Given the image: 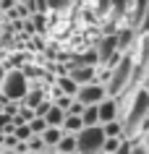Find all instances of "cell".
Segmentation results:
<instances>
[{"mask_svg":"<svg viewBox=\"0 0 149 154\" xmlns=\"http://www.w3.org/2000/svg\"><path fill=\"white\" fill-rule=\"evenodd\" d=\"M149 120V86H141L133 94V102L126 112L123 120V136L131 141L133 136H139V131L144 128V123Z\"/></svg>","mask_w":149,"mask_h":154,"instance_id":"obj_1","label":"cell"},{"mask_svg":"<svg viewBox=\"0 0 149 154\" xmlns=\"http://www.w3.org/2000/svg\"><path fill=\"white\" fill-rule=\"evenodd\" d=\"M131 79H133V57L126 52L120 57V63L110 68V79L105 84L107 86V97H120V94H126L128 86H131Z\"/></svg>","mask_w":149,"mask_h":154,"instance_id":"obj_2","label":"cell"},{"mask_svg":"<svg viewBox=\"0 0 149 154\" xmlns=\"http://www.w3.org/2000/svg\"><path fill=\"white\" fill-rule=\"evenodd\" d=\"M29 86H32V84H29V76L24 73V68H11V71L5 73L3 84H0V91H3L5 99H11V102H24Z\"/></svg>","mask_w":149,"mask_h":154,"instance_id":"obj_3","label":"cell"},{"mask_svg":"<svg viewBox=\"0 0 149 154\" xmlns=\"http://www.w3.org/2000/svg\"><path fill=\"white\" fill-rule=\"evenodd\" d=\"M105 128L102 123L99 125H84L79 133H76V141H79V152L81 154H102V144H105Z\"/></svg>","mask_w":149,"mask_h":154,"instance_id":"obj_4","label":"cell"},{"mask_svg":"<svg viewBox=\"0 0 149 154\" xmlns=\"http://www.w3.org/2000/svg\"><path fill=\"white\" fill-rule=\"evenodd\" d=\"M105 97H107V86L105 84H97V81L84 84L81 89H79V94H76V99L81 105H99Z\"/></svg>","mask_w":149,"mask_h":154,"instance_id":"obj_5","label":"cell"},{"mask_svg":"<svg viewBox=\"0 0 149 154\" xmlns=\"http://www.w3.org/2000/svg\"><path fill=\"white\" fill-rule=\"evenodd\" d=\"M68 76L73 79L76 84H92V81H97V68L94 65H81V63H71L68 65Z\"/></svg>","mask_w":149,"mask_h":154,"instance_id":"obj_6","label":"cell"},{"mask_svg":"<svg viewBox=\"0 0 149 154\" xmlns=\"http://www.w3.org/2000/svg\"><path fill=\"white\" fill-rule=\"evenodd\" d=\"M97 107H99V123L118 120V115H120V102H118V97H105Z\"/></svg>","mask_w":149,"mask_h":154,"instance_id":"obj_7","label":"cell"},{"mask_svg":"<svg viewBox=\"0 0 149 154\" xmlns=\"http://www.w3.org/2000/svg\"><path fill=\"white\" fill-rule=\"evenodd\" d=\"M147 11H149V0H133V5H131V26L133 29H141Z\"/></svg>","mask_w":149,"mask_h":154,"instance_id":"obj_8","label":"cell"},{"mask_svg":"<svg viewBox=\"0 0 149 154\" xmlns=\"http://www.w3.org/2000/svg\"><path fill=\"white\" fill-rule=\"evenodd\" d=\"M55 86H58L60 94H68V97H76L79 89H81V84H76L71 76H58V79H55Z\"/></svg>","mask_w":149,"mask_h":154,"instance_id":"obj_9","label":"cell"},{"mask_svg":"<svg viewBox=\"0 0 149 154\" xmlns=\"http://www.w3.org/2000/svg\"><path fill=\"white\" fill-rule=\"evenodd\" d=\"M115 37H118V50H120V52H128V50H131V45H133V37H136V29H133V26L118 29Z\"/></svg>","mask_w":149,"mask_h":154,"instance_id":"obj_10","label":"cell"},{"mask_svg":"<svg viewBox=\"0 0 149 154\" xmlns=\"http://www.w3.org/2000/svg\"><path fill=\"white\" fill-rule=\"evenodd\" d=\"M58 154H76L79 152V141H76V133H63V138L55 146Z\"/></svg>","mask_w":149,"mask_h":154,"instance_id":"obj_11","label":"cell"},{"mask_svg":"<svg viewBox=\"0 0 149 154\" xmlns=\"http://www.w3.org/2000/svg\"><path fill=\"white\" fill-rule=\"evenodd\" d=\"M63 133H66V131L60 128V125H47V128L42 131V138H45V144H47L50 149H55V146H58V141L63 138Z\"/></svg>","mask_w":149,"mask_h":154,"instance_id":"obj_12","label":"cell"},{"mask_svg":"<svg viewBox=\"0 0 149 154\" xmlns=\"http://www.w3.org/2000/svg\"><path fill=\"white\" fill-rule=\"evenodd\" d=\"M66 115H68V112L63 110V107L52 102V107L47 110V115H45V118H47V125H60V128H63V120H66Z\"/></svg>","mask_w":149,"mask_h":154,"instance_id":"obj_13","label":"cell"},{"mask_svg":"<svg viewBox=\"0 0 149 154\" xmlns=\"http://www.w3.org/2000/svg\"><path fill=\"white\" fill-rule=\"evenodd\" d=\"M45 99V86H29V91H26V97H24V105H29V107H37Z\"/></svg>","mask_w":149,"mask_h":154,"instance_id":"obj_14","label":"cell"},{"mask_svg":"<svg viewBox=\"0 0 149 154\" xmlns=\"http://www.w3.org/2000/svg\"><path fill=\"white\" fill-rule=\"evenodd\" d=\"M81 120L84 125H99V107L97 105H86L81 112Z\"/></svg>","mask_w":149,"mask_h":154,"instance_id":"obj_15","label":"cell"},{"mask_svg":"<svg viewBox=\"0 0 149 154\" xmlns=\"http://www.w3.org/2000/svg\"><path fill=\"white\" fill-rule=\"evenodd\" d=\"M81 128H84L81 115H66V120H63V131L66 133H79Z\"/></svg>","mask_w":149,"mask_h":154,"instance_id":"obj_16","label":"cell"},{"mask_svg":"<svg viewBox=\"0 0 149 154\" xmlns=\"http://www.w3.org/2000/svg\"><path fill=\"white\" fill-rule=\"evenodd\" d=\"M123 138L126 136H107V138H105V144H102V154H115L118 146L123 144Z\"/></svg>","mask_w":149,"mask_h":154,"instance_id":"obj_17","label":"cell"},{"mask_svg":"<svg viewBox=\"0 0 149 154\" xmlns=\"http://www.w3.org/2000/svg\"><path fill=\"white\" fill-rule=\"evenodd\" d=\"M29 149H32V152H39V154H45V152L50 149V146L45 144L42 133H32V136H29Z\"/></svg>","mask_w":149,"mask_h":154,"instance_id":"obj_18","label":"cell"},{"mask_svg":"<svg viewBox=\"0 0 149 154\" xmlns=\"http://www.w3.org/2000/svg\"><path fill=\"white\" fill-rule=\"evenodd\" d=\"M73 63H81V65H99V55H97V47H92L89 52H84L73 60Z\"/></svg>","mask_w":149,"mask_h":154,"instance_id":"obj_19","label":"cell"},{"mask_svg":"<svg viewBox=\"0 0 149 154\" xmlns=\"http://www.w3.org/2000/svg\"><path fill=\"white\" fill-rule=\"evenodd\" d=\"M102 128H105V136H123V123L120 120L102 123Z\"/></svg>","mask_w":149,"mask_h":154,"instance_id":"obj_20","label":"cell"},{"mask_svg":"<svg viewBox=\"0 0 149 154\" xmlns=\"http://www.w3.org/2000/svg\"><path fill=\"white\" fill-rule=\"evenodd\" d=\"M29 128H32V133H42V131L47 128V118H42V115H34L32 120H29Z\"/></svg>","mask_w":149,"mask_h":154,"instance_id":"obj_21","label":"cell"},{"mask_svg":"<svg viewBox=\"0 0 149 154\" xmlns=\"http://www.w3.org/2000/svg\"><path fill=\"white\" fill-rule=\"evenodd\" d=\"M29 8H32V13H47L50 3L47 0H29Z\"/></svg>","mask_w":149,"mask_h":154,"instance_id":"obj_22","label":"cell"},{"mask_svg":"<svg viewBox=\"0 0 149 154\" xmlns=\"http://www.w3.org/2000/svg\"><path fill=\"white\" fill-rule=\"evenodd\" d=\"M13 133L18 136V141H29V136H32V128H29V123H18Z\"/></svg>","mask_w":149,"mask_h":154,"instance_id":"obj_23","label":"cell"},{"mask_svg":"<svg viewBox=\"0 0 149 154\" xmlns=\"http://www.w3.org/2000/svg\"><path fill=\"white\" fill-rule=\"evenodd\" d=\"M18 118H21V120L24 123H29L34 118V107H29V105H24V107H18Z\"/></svg>","mask_w":149,"mask_h":154,"instance_id":"obj_24","label":"cell"},{"mask_svg":"<svg viewBox=\"0 0 149 154\" xmlns=\"http://www.w3.org/2000/svg\"><path fill=\"white\" fill-rule=\"evenodd\" d=\"M131 154H149V144H141V141H131Z\"/></svg>","mask_w":149,"mask_h":154,"instance_id":"obj_25","label":"cell"},{"mask_svg":"<svg viewBox=\"0 0 149 154\" xmlns=\"http://www.w3.org/2000/svg\"><path fill=\"white\" fill-rule=\"evenodd\" d=\"M50 107H52V102H50V99H42L39 105L34 107V115H42V118H45V115H47V110Z\"/></svg>","mask_w":149,"mask_h":154,"instance_id":"obj_26","label":"cell"},{"mask_svg":"<svg viewBox=\"0 0 149 154\" xmlns=\"http://www.w3.org/2000/svg\"><path fill=\"white\" fill-rule=\"evenodd\" d=\"M50 3V11H66L71 5V0H47Z\"/></svg>","mask_w":149,"mask_h":154,"instance_id":"obj_27","label":"cell"},{"mask_svg":"<svg viewBox=\"0 0 149 154\" xmlns=\"http://www.w3.org/2000/svg\"><path fill=\"white\" fill-rule=\"evenodd\" d=\"M84 107H86V105H81L79 99H73V102H71V107H68L66 112H68V115H81V112H84Z\"/></svg>","mask_w":149,"mask_h":154,"instance_id":"obj_28","label":"cell"},{"mask_svg":"<svg viewBox=\"0 0 149 154\" xmlns=\"http://www.w3.org/2000/svg\"><path fill=\"white\" fill-rule=\"evenodd\" d=\"M34 32H42L45 29V13H34Z\"/></svg>","mask_w":149,"mask_h":154,"instance_id":"obj_29","label":"cell"},{"mask_svg":"<svg viewBox=\"0 0 149 154\" xmlns=\"http://www.w3.org/2000/svg\"><path fill=\"white\" fill-rule=\"evenodd\" d=\"M110 3H113V0H97V8L102 11V13H107V11H110Z\"/></svg>","mask_w":149,"mask_h":154,"instance_id":"obj_30","label":"cell"},{"mask_svg":"<svg viewBox=\"0 0 149 154\" xmlns=\"http://www.w3.org/2000/svg\"><path fill=\"white\" fill-rule=\"evenodd\" d=\"M16 3H18V0H0V8H3V11H11Z\"/></svg>","mask_w":149,"mask_h":154,"instance_id":"obj_31","label":"cell"},{"mask_svg":"<svg viewBox=\"0 0 149 154\" xmlns=\"http://www.w3.org/2000/svg\"><path fill=\"white\" fill-rule=\"evenodd\" d=\"M11 120V118H8V115H5V112H3V107H0V128H3V125H5V123H8Z\"/></svg>","mask_w":149,"mask_h":154,"instance_id":"obj_32","label":"cell"},{"mask_svg":"<svg viewBox=\"0 0 149 154\" xmlns=\"http://www.w3.org/2000/svg\"><path fill=\"white\" fill-rule=\"evenodd\" d=\"M5 73H8V65H0V84H3V79H5Z\"/></svg>","mask_w":149,"mask_h":154,"instance_id":"obj_33","label":"cell"},{"mask_svg":"<svg viewBox=\"0 0 149 154\" xmlns=\"http://www.w3.org/2000/svg\"><path fill=\"white\" fill-rule=\"evenodd\" d=\"M0 154H18L16 149H8V146H3V149H0Z\"/></svg>","mask_w":149,"mask_h":154,"instance_id":"obj_34","label":"cell"},{"mask_svg":"<svg viewBox=\"0 0 149 154\" xmlns=\"http://www.w3.org/2000/svg\"><path fill=\"white\" fill-rule=\"evenodd\" d=\"M24 154H39V152H32V149H29V152H24Z\"/></svg>","mask_w":149,"mask_h":154,"instance_id":"obj_35","label":"cell"},{"mask_svg":"<svg viewBox=\"0 0 149 154\" xmlns=\"http://www.w3.org/2000/svg\"><path fill=\"white\" fill-rule=\"evenodd\" d=\"M45 154H58V152H50V149H47V152H45Z\"/></svg>","mask_w":149,"mask_h":154,"instance_id":"obj_36","label":"cell"},{"mask_svg":"<svg viewBox=\"0 0 149 154\" xmlns=\"http://www.w3.org/2000/svg\"><path fill=\"white\" fill-rule=\"evenodd\" d=\"M18 3H29V0H18Z\"/></svg>","mask_w":149,"mask_h":154,"instance_id":"obj_37","label":"cell"},{"mask_svg":"<svg viewBox=\"0 0 149 154\" xmlns=\"http://www.w3.org/2000/svg\"><path fill=\"white\" fill-rule=\"evenodd\" d=\"M76 154H81V152H76Z\"/></svg>","mask_w":149,"mask_h":154,"instance_id":"obj_38","label":"cell"}]
</instances>
